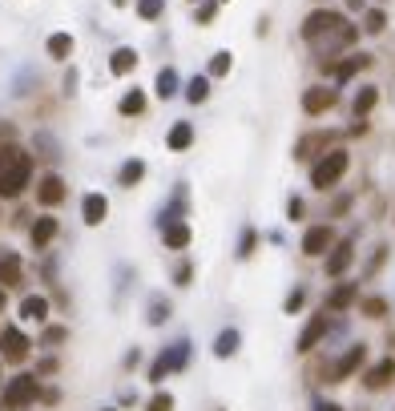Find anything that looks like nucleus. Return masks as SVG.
I'll return each instance as SVG.
<instances>
[{"label": "nucleus", "mask_w": 395, "mask_h": 411, "mask_svg": "<svg viewBox=\"0 0 395 411\" xmlns=\"http://www.w3.org/2000/svg\"><path fill=\"white\" fill-rule=\"evenodd\" d=\"M33 178V158L21 145H4L0 149V198H17Z\"/></svg>", "instance_id": "1"}, {"label": "nucleus", "mask_w": 395, "mask_h": 411, "mask_svg": "<svg viewBox=\"0 0 395 411\" xmlns=\"http://www.w3.org/2000/svg\"><path fill=\"white\" fill-rule=\"evenodd\" d=\"M347 165H351L347 149H327L323 158L311 165V185H315V190H331V185L347 174Z\"/></svg>", "instance_id": "2"}, {"label": "nucleus", "mask_w": 395, "mask_h": 411, "mask_svg": "<svg viewBox=\"0 0 395 411\" xmlns=\"http://www.w3.org/2000/svg\"><path fill=\"white\" fill-rule=\"evenodd\" d=\"M343 24H347V21H343L339 12H331V8H315V12L302 21V41H311V45H327Z\"/></svg>", "instance_id": "3"}, {"label": "nucleus", "mask_w": 395, "mask_h": 411, "mask_svg": "<svg viewBox=\"0 0 395 411\" xmlns=\"http://www.w3.org/2000/svg\"><path fill=\"white\" fill-rule=\"evenodd\" d=\"M37 399V375H17L8 387H4V408L8 411H21Z\"/></svg>", "instance_id": "4"}, {"label": "nucleus", "mask_w": 395, "mask_h": 411, "mask_svg": "<svg viewBox=\"0 0 395 411\" xmlns=\"http://www.w3.org/2000/svg\"><path fill=\"white\" fill-rule=\"evenodd\" d=\"M0 351H4L8 363H21L24 355H28V339H24L17 327H4V331H0Z\"/></svg>", "instance_id": "5"}, {"label": "nucleus", "mask_w": 395, "mask_h": 411, "mask_svg": "<svg viewBox=\"0 0 395 411\" xmlns=\"http://www.w3.org/2000/svg\"><path fill=\"white\" fill-rule=\"evenodd\" d=\"M335 246V230L331 226H311L302 234V254H327Z\"/></svg>", "instance_id": "6"}, {"label": "nucleus", "mask_w": 395, "mask_h": 411, "mask_svg": "<svg viewBox=\"0 0 395 411\" xmlns=\"http://www.w3.org/2000/svg\"><path fill=\"white\" fill-rule=\"evenodd\" d=\"M335 101H339V93H335V89H327V85H319V89H306V93H302V109H306V113H327V109H331Z\"/></svg>", "instance_id": "7"}, {"label": "nucleus", "mask_w": 395, "mask_h": 411, "mask_svg": "<svg viewBox=\"0 0 395 411\" xmlns=\"http://www.w3.org/2000/svg\"><path fill=\"white\" fill-rule=\"evenodd\" d=\"M37 202H41V206H57V202H65V182H61L57 174H45V178L37 182Z\"/></svg>", "instance_id": "8"}, {"label": "nucleus", "mask_w": 395, "mask_h": 411, "mask_svg": "<svg viewBox=\"0 0 395 411\" xmlns=\"http://www.w3.org/2000/svg\"><path fill=\"white\" fill-rule=\"evenodd\" d=\"M351 262H355L351 242H335V246H331V254H327V274H331V278H339V274L347 271Z\"/></svg>", "instance_id": "9"}, {"label": "nucleus", "mask_w": 395, "mask_h": 411, "mask_svg": "<svg viewBox=\"0 0 395 411\" xmlns=\"http://www.w3.org/2000/svg\"><path fill=\"white\" fill-rule=\"evenodd\" d=\"M105 214H109L105 194H85V202H81V218H85L89 226H101V222H105Z\"/></svg>", "instance_id": "10"}, {"label": "nucleus", "mask_w": 395, "mask_h": 411, "mask_svg": "<svg viewBox=\"0 0 395 411\" xmlns=\"http://www.w3.org/2000/svg\"><path fill=\"white\" fill-rule=\"evenodd\" d=\"M323 335H327V315H315V319L302 327V335H299V351H311V347L323 339Z\"/></svg>", "instance_id": "11"}, {"label": "nucleus", "mask_w": 395, "mask_h": 411, "mask_svg": "<svg viewBox=\"0 0 395 411\" xmlns=\"http://www.w3.org/2000/svg\"><path fill=\"white\" fill-rule=\"evenodd\" d=\"M392 375H395V359H383V363H375L371 371H367V379H363V383H367L371 391H379V387H387V383H392Z\"/></svg>", "instance_id": "12"}, {"label": "nucleus", "mask_w": 395, "mask_h": 411, "mask_svg": "<svg viewBox=\"0 0 395 411\" xmlns=\"http://www.w3.org/2000/svg\"><path fill=\"white\" fill-rule=\"evenodd\" d=\"M0 282H4V286H17V282H21V258L12 250L0 254Z\"/></svg>", "instance_id": "13"}, {"label": "nucleus", "mask_w": 395, "mask_h": 411, "mask_svg": "<svg viewBox=\"0 0 395 411\" xmlns=\"http://www.w3.org/2000/svg\"><path fill=\"white\" fill-rule=\"evenodd\" d=\"M138 65V53L129 45H121V48H113V57H109V73H117V77H125L129 68Z\"/></svg>", "instance_id": "14"}, {"label": "nucleus", "mask_w": 395, "mask_h": 411, "mask_svg": "<svg viewBox=\"0 0 395 411\" xmlns=\"http://www.w3.org/2000/svg\"><path fill=\"white\" fill-rule=\"evenodd\" d=\"M363 355H367V351H363V342H359V347H351L347 355H343V359L335 363V379H347L351 371H359V363H363Z\"/></svg>", "instance_id": "15"}, {"label": "nucleus", "mask_w": 395, "mask_h": 411, "mask_svg": "<svg viewBox=\"0 0 395 411\" xmlns=\"http://www.w3.org/2000/svg\"><path fill=\"white\" fill-rule=\"evenodd\" d=\"M162 234H165V246H169V250L190 246V226L186 222H169V226H162Z\"/></svg>", "instance_id": "16"}, {"label": "nucleus", "mask_w": 395, "mask_h": 411, "mask_svg": "<svg viewBox=\"0 0 395 411\" xmlns=\"http://www.w3.org/2000/svg\"><path fill=\"white\" fill-rule=\"evenodd\" d=\"M238 342H242V335H238L234 327H226V331L214 339V355H218V359H230L234 351H238Z\"/></svg>", "instance_id": "17"}, {"label": "nucleus", "mask_w": 395, "mask_h": 411, "mask_svg": "<svg viewBox=\"0 0 395 411\" xmlns=\"http://www.w3.org/2000/svg\"><path fill=\"white\" fill-rule=\"evenodd\" d=\"M162 355H165V363H169V371H182L190 359V339H178L174 347H165Z\"/></svg>", "instance_id": "18"}, {"label": "nucleus", "mask_w": 395, "mask_h": 411, "mask_svg": "<svg viewBox=\"0 0 395 411\" xmlns=\"http://www.w3.org/2000/svg\"><path fill=\"white\" fill-rule=\"evenodd\" d=\"M141 178H145V161L141 158H129L121 170H117V182L121 185H134V182H141Z\"/></svg>", "instance_id": "19"}, {"label": "nucleus", "mask_w": 395, "mask_h": 411, "mask_svg": "<svg viewBox=\"0 0 395 411\" xmlns=\"http://www.w3.org/2000/svg\"><path fill=\"white\" fill-rule=\"evenodd\" d=\"M21 315L24 319H33V322H45V315H48V302L41 295H28L21 302Z\"/></svg>", "instance_id": "20"}, {"label": "nucleus", "mask_w": 395, "mask_h": 411, "mask_svg": "<svg viewBox=\"0 0 395 411\" xmlns=\"http://www.w3.org/2000/svg\"><path fill=\"white\" fill-rule=\"evenodd\" d=\"M375 101H379L375 85H363V89L355 93V105H351V109H355V117H367V113L375 109Z\"/></svg>", "instance_id": "21"}, {"label": "nucleus", "mask_w": 395, "mask_h": 411, "mask_svg": "<svg viewBox=\"0 0 395 411\" xmlns=\"http://www.w3.org/2000/svg\"><path fill=\"white\" fill-rule=\"evenodd\" d=\"M53 234H57V218H37V226H33V246H48Z\"/></svg>", "instance_id": "22"}, {"label": "nucleus", "mask_w": 395, "mask_h": 411, "mask_svg": "<svg viewBox=\"0 0 395 411\" xmlns=\"http://www.w3.org/2000/svg\"><path fill=\"white\" fill-rule=\"evenodd\" d=\"M359 68H367V57H363V53H355V57H347L343 65H335V81H351Z\"/></svg>", "instance_id": "23"}, {"label": "nucleus", "mask_w": 395, "mask_h": 411, "mask_svg": "<svg viewBox=\"0 0 395 411\" xmlns=\"http://www.w3.org/2000/svg\"><path fill=\"white\" fill-rule=\"evenodd\" d=\"M69 53H73V37H69V33H53V37H48V57L65 61Z\"/></svg>", "instance_id": "24"}, {"label": "nucleus", "mask_w": 395, "mask_h": 411, "mask_svg": "<svg viewBox=\"0 0 395 411\" xmlns=\"http://www.w3.org/2000/svg\"><path fill=\"white\" fill-rule=\"evenodd\" d=\"M117 109H121L125 117L141 113V109H145V93H141V89H129L125 97H121V101H117Z\"/></svg>", "instance_id": "25"}, {"label": "nucleus", "mask_w": 395, "mask_h": 411, "mask_svg": "<svg viewBox=\"0 0 395 411\" xmlns=\"http://www.w3.org/2000/svg\"><path fill=\"white\" fill-rule=\"evenodd\" d=\"M190 141H194V125H190V121H178V125L169 129V149H186Z\"/></svg>", "instance_id": "26"}, {"label": "nucleus", "mask_w": 395, "mask_h": 411, "mask_svg": "<svg viewBox=\"0 0 395 411\" xmlns=\"http://www.w3.org/2000/svg\"><path fill=\"white\" fill-rule=\"evenodd\" d=\"M351 302H355V286H335V291H331V298H327V307H331V311H343V307H351Z\"/></svg>", "instance_id": "27"}, {"label": "nucleus", "mask_w": 395, "mask_h": 411, "mask_svg": "<svg viewBox=\"0 0 395 411\" xmlns=\"http://www.w3.org/2000/svg\"><path fill=\"white\" fill-rule=\"evenodd\" d=\"M174 93H178V73H174V68H162V73H158V97L169 101Z\"/></svg>", "instance_id": "28"}, {"label": "nucleus", "mask_w": 395, "mask_h": 411, "mask_svg": "<svg viewBox=\"0 0 395 411\" xmlns=\"http://www.w3.org/2000/svg\"><path fill=\"white\" fill-rule=\"evenodd\" d=\"M206 97H210V81H206V77H194V81L186 85V101H190V105H202Z\"/></svg>", "instance_id": "29"}, {"label": "nucleus", "mask_w": 395, "mask_h": 411, "mask_svg": "<svg viewBox=\"0 0 395 411\" xmlns=\"http://www.w3.org/2000/svg\"><path fill=\"white\" fill-rule=\"evenodd\" d=\"M138 12L145 17V21H158V17L165 12V0H141V4H138Z\"/></svg>", "instance_id": "30"}, {"label": "nucleus", "mask_w": 395, "mask_h": 411, "mask_svg": "<svg viewBox=\"0 0 395 411\" xmlns=\"http://www.w3.org/2000/svg\"><path fill=\"white\" fill-rule=\"evenodd\" d=\"M230 53L222 48V53H214V61H210V77H222V73H230Z\"/></svg>", "instance_id": "31"}, {"label": "nucleus", "mask_w": 395, "mask_h": 411, "mask_svg": "<svg viewBox=\"0 0 395 411\" xmlns=\"http://www.w3.org/2000/svg\"><path fill=\"white\" fill-rule=\"evenodd\" d=\"M363 315H371V319H383V315H387V302H383V298H367V302H363Z\"/></svg>", "instance_id": "32"}, {"label": "nucleus", "mask_w": 395, "mask_h": 411, "mask_svg": "<svg viewBox=\"0 0 395 411\" xmlns=\"http://www.w3.org/2000/svg\"><path fill=\"white\" fill-rule=\"evenodd\" d=\"M383 24H387V17H383L379 8H371V12H367V21H363V28H367V33H383Z\"/></svg>", "instance_id": "33"}, {"label": "nucleus", "mask_w": 395, "mask_h": 411, "mask_svg": "<svg viewBox=\"0 0 395 411\" xmlns=\"http://www.w3.org/2000/svg\"><path fill=\"white\" fill-rule=\"evenodd\" d=\"M145 411H174V399H169L165 391H158V395H154V399L145 403Z\"/></svg>", "instance_id": "34"}, {"label": "nucleus", "mask_w": 395, "mask_h": 411, "mask_svg": "<svg viewBox=\"0 0 395 411\" xmlns=\"http://www.w3.org/2000/svg\"><path fill=\"white\" fill-rule=\"evenodd\" d=\"M165 315H169V302H162V298H154V302H149V322L158 327V322H162Z\"/></svg>", "instance_id": "35"}, {"label": "nucleus", "mask_w": 395, "mask_h": 411, "mask_svg": "<svg viewBox=\"0 0 395 411\" xmlns=\"http://www.w3.org/2000/svg\"><path fill=\"white\" fill-rule=\"evenodd\" d=\"M165 375H169V363H165V355H158V359H154V367H149V379H154V383H162Z\"/></svg>", "instance_id": "36"}, {"label": "nucleus", "mask_w": 395, "mask_h": 411, "mask_svg": "<svg viewBox=\"0 0 395 411\" xmlns=\"http://www.w3.org/2000/svg\"><path fill=\"white\" fill-rule=\"evenodd\" d=\"M302 302H306V291H302V286H295V291H291V295H286V311H291V315H295V311H299Z\"/></svg>", "instance_id": "37"}, {"label": "nucleus", "mask_w": 395, "mask_h": 411, "mask_svg": "<svg viewBox=\"0 0 395 411\" xmlns=\"http://www.w3.org/2000/svg\"><path fill=\"white\" fill-rule=\"evenodd\" d=\"M250 250H255V230H246V234H242V242H238V258H246Z\"/></svg>", "instance_id": "38"}, {"label": "nucleus", "mask_w": 395, "mask_h": 411, "mask_svg": "<svg viewBox=\"0 0 395 411\" xmlns=\"http://www.w3.org/2000/svg\"><path fill=\"white\" fill-rule=\"evenodd\" d=\"M65 335H69L65 327H48V331H45V342H61V339H65Z\"/></svg>", "instance_id": "39"}, {"label": "nucleus", "mask_w": 395, "mask_h": 411, "mask_svg": "<svg viewBox=\"0 0 395 411\" xmlns=\"http://www.w3.org/2000/svg\"><path fill=\"white\" fill-rule=\"evenodd\" d=\"M286 214H291V218H302V202H299V198H291V206H286Z\"/></svg>", "instance_id": "40"}, {"label": "nucleus", "mask_w": 395, "mask_h": 411, "mask_svg": "<svg viewBox=\"0 0 395 411\" xmlns=\"http://www.w3.org/2000/svg\"><path fill=\"white\" fill-rule=\"evenodd\" d=\"M174 278H178V286H186V282H190V266H186V262L178 266V274H174Z\"/></svg>", "instance_id": "41"}, {"label": "nucleus", "mask_w": 395, "mask_h": 411, "mask_svg": "<svg viewBox=\"0 0 395 411\" xmlns=\"http://www.w3.org/2000/svg\"><path fill=\"white\" fill-rule=\"evenodd\" d=\"M315 411H343V408H339V403H319Z\"/></svg>", "instance_id": "42"}, {"label": "nucleus", "mask_w": 395, "mask_h": 411, "mask_svg": "<svg viewBox=\"0 0 395 411\" xmlns=\"http://www.w3.org/2000/svg\"><path fill=\"white\" fill-rule=\"evenodd\" d=\"M347 4H351V8H359V4H363V0H347Z\"/></svg>", "instance_id": "43"}, {"label": "nucleus", "mask_w": 395, "mask_h": 411, "mask_svg": "<svg viewBox=\"0 0 395 411\" xmlns=\"http://www.w3.org/2000/svg\"><path fill=\"white\" fill-rule=\"evenodd\" d=\"M0 311H4V286H0Z\"/></svg>", "instance_id": "44"}, {"label": "nucleus", "mask_w": 395, "mask_h": 411, "mask_svg": "<svg viewBox=\"0 0 395 411\" xmlns=\"http://www.w3.org/2000/svg\"><path fill=\"white\" fill-rule=\"evenodd\" d=\"M105 411H113V408H105Z\"/></svg>", "instance_id": "45"}]
</instances>
